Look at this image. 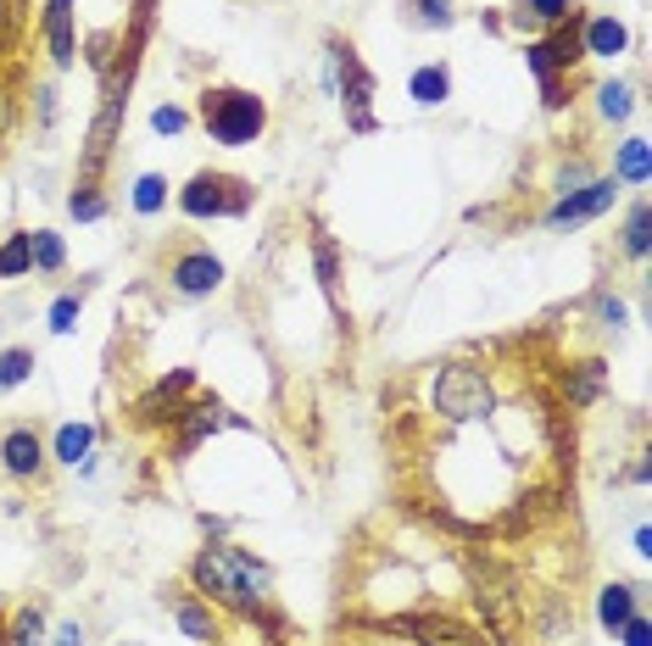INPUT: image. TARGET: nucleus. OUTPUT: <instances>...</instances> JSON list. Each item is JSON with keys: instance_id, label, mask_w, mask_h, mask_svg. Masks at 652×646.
Listing matches in <instances>:
<instances>
[{"instance_id": "nucleus-1", "label": "nucleus", "mask_w": 652, "mask_h": 646, "mask_svg": "<svg viewBox=\"0 0 652 646\" xmlns=\"http://www.w3.org/2000/svg\"><path fill=\"white\" fill-rule=\"evenodd\" d=\"M190 574H196V585H201L212 602H223V607H234V613L263 607V596H269V569L251 563V558L234 552V546H207Z\"/></svg>"}, {"instance_id": "nucleus-2", "label": "nucleus", "mask_w": 652, "mask_h": 646, "mask_svg": "<svg viewBox=\"0 0 652 646\" xmlns=\"http://www.w3.org/2000/svg\"><path fill=\"white\" fill-rule=\"evenodd\" d=\"M201 123H207V134L218 145H251L256 134H263L269 112H263V101L245 95V90H207L201 95Z\"/></svg>"}, {"instance_id": "nucleus-3", "label": "nucleus", "mask_w": 652, "mask_h": 646, "mask_svg": "<svg viewBox=\"0 0 652 646\" xmlns=\"http://www.w3.org/2000/svg\"><path fill=\"white\" fill-rule=\"evenodd\" d=\"M435 407H441L452 424L485 418V413H491V385H485V374L469 368V363H452V368L435 379Z\"/></svg>"}, {"instance_id": "nucleus-4", "label": "nucleus", "mask_w": 652, "mask_h": 646, "mask_svg": "<svg viewBox=\"0 0 652 646\" xmlns=\"http://www.w3.org/2000/svg\"><path fill=\"white\" fill-rule=\"evenodd\" d=\"M179 207H185L190 218H234V212L251 207V190H245L240 179H229V174H196V179L185 185Z\"/></svg>"}, {"instance_id": "nucleus-5", "label": "nucleus", "mask_w": 652, "mask_h": 646, "mask_svg": "<svg viewBox=\"0 0 652 646\" xmlns=\"http://www.w3.org/2000/svg\"><path fill=\"white\" fill-rule=\"evenodd\" d=\"M335 62H340V79H346V106H351V128H374V117H368V101H374V79L362 73V62L351 56V51H340L335 45Z\"/></svg>"}, {"instance_id": "nucleus-6", "label": "nucleus", "mask_w": 652, "mask_h": 646, "mask_svg": "<svg viewBox=\"0 0 652 646\" xmlns=\"http://www.w3.org/2000/svg\"><path fill=\"white\" fill-rule=\"evenodd\" d=\"M173 284H179L185 295H212V290L223 284V262H218L212 251H190V257L173 262Z\"/></svg>"}, {"instance_id": "nucleus-7", "label": "nucleus", "mask_w": 652, "mask_h": 646, "mask_svg": "<svg viewBox=\"0 0 652 646\" xmlns=\"http://www.w3.org/2000/svg\"><path fill=\"white\" fill-rule=\"evenodd\" d=\"M608 201H613V179H597V185H586L580 196H564V201L553 207L547 223H580V218H597Z\"/></svg>"}, {"instance_id": "nucleus-8", "label": "nucleus", "mask_w": 652, "mask_h": 646, "mask_svg": "<svg viewBox=\"0 0 652 646\" xmlns=\"http://www.w3.org/2000/svg\"><path fill=\"white\" fill-rule=\"evenodd\" d=\"M390 629H408L424 646H480V635H469L463 624H446V618H397Z\"/></svg>"}, {"instance_id": "nucleus-9", "label": "nucleus", "mask_w": 652, "mask_h": 646, "mask_svg": "<svg viewBox=\"0 0 652 646\" xmlns=\"http://www.w3.org/2000/svg\"><path fill=\"white\" fill-rule=\"evenodd\" d=\"M0 457H7V473H18V479H29V473H40V435L34 429H12L7 440H0Z\"/></svg>"}, {"instance_id": "nucleus-10", "label": "nucleus", "mask_w": 652, "mask_h": 646, "mask_svg": "<svg viewBox=\"0 0 652 646\" xmlns=\"http://www.w3.org/2000/svg\"><path fill=\"white\" fill-rule=\"evenodd\" d=\"M45 34H51V56H56V67H73V56H78V45H73V0H51Z\"/></svg>"}, {"instance_id": "nucleus-11", "label": "nucleus", "mask_w": 652, "mask_h": 646, "mask_svg": "<svg viewBox=\"0 0 652 646\" xmlns=\"http://www.w3.org/2000/svg\"><path fill=\"white\" fill-rule=\"evenodd\" d=\"M229 424V413L218 407V402H201V407H190V424H185V435H179V457H190L212 429H223Z\"/></svg>"}, {"instance_id": "nucleus-12", "label": "nucleus", "mask_w": 652, "mask_h": 646, "mask_svg": "<svg viewBox=\"0 0 652 646\" xmlns=\"http://www.w3.org/2000/svg\"><path fill=\"white\" fill-rule=\"evenodd\" d=\"M597 618H602V629H613V635H619V624H624V618H635V585H608V591H602V602H597Z\"/></svg>"}, {"instance_id": "nucleus-13", "label": "nucleus", "mask_w": 652, "mask_h": 646, "mask_svg": "<svg viewBox=\"0 0 652 646\" xmlns=\"http://www.w3.org/2000/svg\"><path fill=\"white\" fill-rule=\"evenodd\" d=\"M630 45V34H624V23H613V18H597L591 29H586V51L591 56H619Z\"/></svg>"}, {"instance_id": "nucleus-14", "label": "nucleus", "mask_w": 652, "mask_h": 646, "mask_svg": "<svg viewBox=\"0 0 652 646\" xmlns=\"http://www.w3.org/2000/svg\"><path fill=\"white\" fill-rule=\"evenodd\" d=\"M408 90H413L419 106H441V101L452 95V73H446V67H419Z\"/></svg>"}, {"instance_id": "nucleus-15", "label": "nucleus", "mask_w": 652, "mask_h": 646, "mask_svg": "<svg viewBox=\"0 0 652 646\" xmlns=\"http://www.w3.org/2000/svg\"><path fill=\"white\" fill-rule=\"evenodd\" d=\"M29 268H34V246H29V235H12L7 246H0V279H18Z\"/></svg>"}, {"instance_id": "nucleus-16", "label": "nucleus", "mask_w": 652, "mask_h": 646, "mask_svg": "<svg viewBox=\"0 0 652 646\" xmlns=\"http://www.w3.org/2000/svg\"><path fill=\"white\" fill-rule=\"evenodd\" d=\"M90 446H95V429H90V424H67V429L56 435V457H62V462H84Z\"/></svg>"}, {"instance_id": "nucleus-17", "label": "nucleus", "mask_w": 652, "mask_h": 646, "mask_svg": "<svg viewBox=\"0 0 652 646\" xmlns=\"http://www.w3.org/2000/svg\"><path fill=\"white\" fill-rule=\"evenodd\" d=\"M179 390H190V368H179L173 379H162V385L140 402V413H146V418H162V407H173V396H179Z\"/></svg>"}, {"instance_id": "nucleus-18", "label": "nucleus", "mask_w": 652, "mask_h": 646, "mask_svg": "<svg viewBox=\"0 0 652 646\" xmlns=\"http://www.w3.org/2000/svg\"><path fill=\"white\" fill-rule=\"evenodd\" d=\"M34 374V352H23V346H12V352H0V390H12V385H23Z\"/></svg>"}, {"instance_id": "nucleus-19", "label": "nucleus", "mask_w": 652, "mask_h": 646, "mask_svg": "<svg viewBox=\"0 0 652 646\" xmlns=\"http://www.w3.org/2000/svg\"><path fill=\"white\" fill-rule=\"evenodd\" d=\"M619 179L646 185V139H630V145L619 150Z\"/></svg>"}, {"instance_id": "nucleus-20", "label": "nucleus", "mask_w": 652, "mask_h": 646, "mask_svg": "<svg viewBox=\"0 0 652 646\" xmlns=\"http://www.w3.org/2000/svg\"><path fill=\"white\" fill-rule=\"evenodd\" d=\"M29 246H34V262H40L45 273H56V268H62V257H67V251H62V240H56L51 229H34V235H29Z\"/></svg>"}, {"instance_id": "nucleus-21", "label": "nucleus", "mask_w": 652, "mask_h": 646, "mask_svg": "<svg viewBox=\"0 0 652 646\" xmlns=\"http://www.w3.org/2000/svg\"><path fill=\"white\" fill-rule=\"evenodd\" d=\"M173 618H179V629H185L190 640H212V635H218V629H212V618H207L196 602H179V607H173Z\"/></svg>"}, {"instance_id": "nucleus-22", "label": "nucleus", "mask_w": 652, "mask_h": 646, "mask_svg": "<svg viewBox=\"0 0 652 646\" xmlns=\"http://www.w3.org/2000/svg\"><path fill=\"white\" fill-rule=\"evenodd\" d=\"M162 201H168V179L146 174V179L135 185V207H140V212H162Z\"/></svg>"}, {"instance_id": "nucleus-23", "label": "nucleus", "mask_w": 652, "mask_h": 646, "mask_svg": "<svg viewBox=\"0 0 652 646\" xmlns=\"http://www.w3.org/2000/svg\"><path fill=\"white\" fill-rule=\"evenodd\" d=\"M597 385H602V363H580V374L569 379V402H580V407H586V402L597 396Z\"/></svg>"}, {"instance_id": "nucleus-24", "label": "nucleus", "mask_w": 652, "mask_h": 646, "mask_svg": "<svg viewBox=\"0 0 652 646\" xmlns=\"http://www.w3.org/2000/svg\"><path fill=\"white\" fill-rule=\"evenodd\" d=\"M12 640H18V646H40V640H45V618H40L34 607H29V613H18V624H12Z\"/></svg>"}, {"instance_id": "nucleus-25", "label": "nucleus", "mask_w": 652, "mask_h": 646, "mask_svg": "<svg viewBox=\"0 0 652 646\" xmlns=\"http://www.w3.org/2000/svg\"><path fill=\"white\" fill-rule=\"evenodd\" d=\"M413 7H419V23L424 29H446L452 23V0H413Z\"/></svg>"}, {"instance_id": "nucleus-26", "label": "nucleus", "mask_w": 652, "mask_h": 646, "mask_svg": "<svg viewBox=\"0 0 652 646\" xmlns=\"http://www.w3.org/2000/svg\"><path fill=\"white\" fill-rule=\"evenodd\" d=\"M624 251L630 257H646V207L630 212V229H624Z\"/></svg>"}, {"instance_id": "nucleus-27", "label": "nucleus", "mask_w": 652, "mask_h": 646, "mask_svg": "<svg viewBox=\"0 0 652 646\" xmlns=\"http://www.w3.org/2000/svg\"><path fill=\"white\" fill-rule=\"evenodd\" d=\"M597 101H602V117H624V112H630V90H624V84H602Z\"/></svg>"}, {"instance_id": "nucleus-28", "label": "nucleus", "mask_w": 652, "mask_h": 646, "mask_svg": "<svg viewBox=\"0 0 652 646\" xmlns=\"http://www.w3.org/2000/svg\"><path fill=\"white\" fill-rule=\"evenodd\" d=\"M73 323H78V295H62V301L51 306V330H56V335H67Z\"/></svg>"}, {"instance_id": "nucleus-29", "label": "nucleus", "mask_w": 652, "mask_h": 646, "mask_svg": "<svg viewBox=\"0 0 652 646\" xmlns=\"http://www.w3.org/2000/svg\"><path fill=\"white\" fill-rule=\"evenodd\" d=\"M185 123H190V117H185L179 106H157V112H151V128H157V134H179Z\"/></svg>"}, {"instance_id": "nucleus-30", "label": "nucleus", "mask_w": 652, "mask_h": 646, "mask_svg": "<svg viewBox=\"0 0 652 646\" xmlns=\"http://www.w3.org/2000/svg\"><path fill=\"white\" fill-rule=\"evenodd\" d=\"M67 207H73V218H84V223H95V218L106 212V201H101V196H90V190H78Z\"/></svg>"}, {"instance_id": "nucleus-31", "label": "nucleus", "mask_w": 652, "mask_h": 646, "mask_svg": "<svg viewBox=\"0 0 652 646\" xmlns=\"http://www.w3.org/2000/svg\"><path fill=\"white\" fill-rule=\"evenodd\" d=\"M318 279H324V290L335 295V246H329V235H318Z\"/></svg>"}, {"instance_id": "nucleus-32", "label": "nucleus", "mask_w": 652, "mask_h": 646, "mask_svg": "<svg viewBox=\"0 0 652 646\" xmlns=\"http://www.w3.org/2000/svg\"><path fill=\"white\" fill-rule=\"evenodd\" d=\"M530 18H541V23H564V18H569V0H530Z\"/></svg>"}, {"instance_id": "nucleus-33", "label": "nucleus", "mask_w": 652, "mask_h": 646, "mask_svg": "<svg viewBox=\"0 0 652 646\" xmlns=\"http://www.w3.org/2000/svg\"><path fill=\"white\" fill-rule=\"evenodd\" d=\"M619 635H624V646H652V629H646V618H624V624H619Z\"/></svg>"}, {"instance_id": "nucleus-34", "label": "nucleus", "mask_w": 652, "mask_h": 646, "mask_svg": "<svg viewBox=\"0 0 652 646\" xmlns=\"http://www.w3.org/2000/svg\"><path fill=\"white\" fill-rule=\"evenodd\" d=\"M51 646H84V629H78V624H62Z\"/></svg>"}, {"instance_id": "nucleus-35", "label": "nucleus", "mask_w": 652, "mask_h": 646, "mask_svg": "<svg viewBox=\"0 0 652 646\" xmlns=\"http://www.w3.org/2000/svg\"><path fill=\"white\" fill-rule=\"evenodd\" d=\"M602 317H608V330H619V323H624V301H602Z\"/></svg>"}, {"instance_id": "nucleus-36", "label": "nucleus", "mask_w": 652, "mask_h": 646, "mask_svg": "<svg viewBox=\"0 0 652 646\" xmlns=\"http://www.w3.org/2000/svg\"><path fill=\"white\" fill-rule=\"evenodd\" d=\"M7 34H12V0H0V45H7Z\"/></svg>"}, {"instance_id": "nucleus-37", "label": "nucleus", "mask_w": 652, "mask_h": 646, "mask_svg": "<svg viewBox=\"0 0 652 646\" xmlns=\"http://www.w3.org/2000/svg\"><path fill=\"white\" fill-rule=\"evenodd\" d=\"M7 128H12V101L0 95V134H7Z\"/></svg>"}]
</instances>
